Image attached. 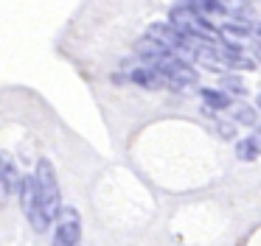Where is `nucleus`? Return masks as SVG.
Segmentation results:
<instances>
[{
	"label": "nucleus",
	"instance_id": "1",
	"mask_svg": "<svg viewBox=\"0 0 261 246\" xmlns=\"http://www.w3.org/2000/svg\"><path fill=\"white\" fill-rule=\"evenodd\" d=\"M34 179H37V190H40V199L45 204V212L54 224H57L59 212L65 210L62 204V193H59V179H57V171H54V162L51 160H37V168H34Z\"/></svg>",
	"mask_w": 261,
	"mask_h": 246
},
{
	"label": "nucleus",
	"instance_id": "2",
	"mask_svg": "<svg viewBox=\"0 0 261 246\" xmlns=\"http://www.w3.org/2000/svg\"><path fill=\"white\" fill-rule=\"evenodd\" d=\"M169 22L177 28L180 34H186L188 39H211L214 42V25L205 20L199 11H194L191 6H174L169 11Z\"/></svg>",
	"mask_w": 261,
	"mask_h": 246
},
{
	"label": "nucleus",
	"instance_id": "3",
	"mask_svg": "<svg viewBox=\"0 0 261 246\" xmlns=\"http://www.w3.org/2000/svg\"><path fill=\"white\" fill-rule=\"evenodd\" d=\"M20 204H23L25 218H29V224L34 227V232H45L54 224L45 212V204H42V199H40L34 176H23V184H20Z\"/></svg>",
	"mask_w": 261,
	"mask_h": 246
},
{
	"label": "nucleus",
	"instance_id": "4",
	"mask_svg": "<svg viewBox=\"0 0 261 246\" xmlns=\"http://www.w3.org/2000/svg\"><path fill=\"white\" fill-rule=\"evenodd\" d=\"M54 227L51 246H82V216L76 207H65Z\"/></svg>",
	"mask_w": 261,
	"mask_h": 246
},
{
	"label": "nucleus",
	"instance_id": "5",
	"mask_svg": "<svg viewBox=\"0 0 261 246\" xmlns=\"http://www.w3.org/2000/svg\"><path fill=\"white\" fill-rule=\"evenodd\" d=\"M149 67H154V70L177 89H186V87H194V84H197V70L188 67L186 62L177 59V56H166V59H160L158 65H149Z\"/></svg>",
	"mask_w": 261,
	"mask_h": 246
},
{
	"label": "nucleus",
	"instance_id": "6",
	"mask_svg": "<svg viewBox=\"0 0 261 246\" xmlns=\"http://www.w3.org/2000/svg\"><path fill=\"white\" fill-rule=\"evenodd\" d=\"M146 37L154 39V42H160L163 48H169L171 53H174V50H188L191 48V45H188V37L177 31L171 22H152V25L146 28Z\"/></svg>",
	"mask_w": 261,
	"mask_h": 246
},
{
	"label": "nucleus",
	"instance_id": "7",
	"mask_svg": "<svg viewBox=\"0 0 261 246\" xmlns=\"http://www.w3.org/2000/svg\"><path fill=\"white\" fill-rule=\"evenodd\" d=\"M0 182H3V193L6 196H20V184H23V173L17 171L14 160L3 154V171H0Z\"/></svg>",
	"mask_w": 261,
	"mask_h": 246
},
{
	"label": "nucleus",
	"instance_id": "8",
	"mask_svg": "<svg viewBox=\"0 0 261 246\" xmlns=\"http://www.w3.org/2000/svg\"><path fill=\"white\" fill-rule=\"evenodd\" d=\"M194 59H197L202 67H208V70L222 73V76H225L227 67H230L227 56L225 53H216V48H199V50H194Z\"/></svg>",
	"mask_w": 261,
	"mask_h": 246
},
{
	"label": "nucleus",
	"instance_id": "9",
	"mask_svg": "<svg viewBox=\"0 0 261 246\" xmlns=\"http://www.w3.org/2000/svg\"><path fill=\"white\" fill-rule=\"evenodd\" d=\"M135 53L141 56V59H146L149 65H158L160 59L171 56V50H169V48H163L160 42H154V39L143 37V39H138V42H135Z\"/></svg>",
	"mask_w": 261,
	"mask_h": 246
},
{
	"label": "nucleus",
	"instance_id": "10",
	"mask_svg": "<svg viewBox=\"0 0 261 246\" xmlns=\"http://www.w3.org/2000/svg\"><path fill=\"white\" fill-rule=\"evenodd\" d=\"M129 78H132L135 84H141V87H146V89H158L160 84L166 81V78L160 76L158 70H154V67H135Z\"/></svg>",
	"mask_w": 261,
	"mask_h": 246
},
{
	"label": "nucleus",
	"instance_id": "11",
	"mask_svg": "<svg viewBox=\"0 0 261 246\" xmlns=\"http://www.w3.org/2000/svg\"><path fill=\"white\" fill-rule=\"evenodd\" d=\"M230 117L236 123H242V126L258 129V112H255V106H250V104H233L230 106Z\"/></svg>",
	"mask_w": 261,
	"mask_h": 246
},
{
	"label": "nucleus",
	"instance_id": "12",
	"mask_svg": "<svg viewBox=\"0 0 261 246\" xmlns=\"http://www.w3.org/2000/svg\"><path fill=\"white\" fill-rule=\"evenodd\" d=\"M202 93V101L208 106H214V109H230V95L225 93V89H211V87H202L199 89Z\"/></svg>",
	"mask_w": 261,
	"mask_h": 246
},
{
	"label": "nucleus",
	"instance_id": "13",
	"mask_svg": "<svg viewBox=\"0 0 261 246\" xmlns=\"http://www.w3.org/2000/svg\"><path fill=\"white\" fill-rule=\"evenodd\" d=\"M258 154H261V148H258V143H255L253 137L239 140V143H236V157H239V160L253 162V160H258Z\"/></svg>",
	"mask_w": 261,
	"mask_h": 246
},
{
	"label": "nucleus",
	"instance_id": "14",
	"mask_svg": "<svg viewBox=\"0 0 261 246\" xmlns=\"http://www.w3.org/2000/svg\"><path fill=\"white\" fill-rule=\"evenodd\" d=\"M222 89H225L227 95H244L247 93V84L242 81V76H233V73H225V76H222Z\"/></svg>",
	"mask_w": 261,
	"mask_h": 246
},
{
	"label": "nucleus",
	"instance_id": "15",
	"mask_svg": "<svg viewBox=\"0 0 261 246\" xmlns=\"http://www.w3.org/2000/svg\"><path fill=\"white\" fill-rule=\"evenodd\" d=\"M216 132H219V137H222V140H233V134H236V129H233V123H225V120H219V123H216Z\"/></svg>",
	"mask_w": 261,
	"mask_h": 246
},
{
	"label": "nucleus",
	"instance_id": "16",
	"mask_svg": "<svg viewBox=\"0 0 261 246\" xmlns=\"http://www.w3.org/2000/svg\"><path fill=\"white\" fill-rule=\"evenodd\" d=\"M253 39H255V45L261 48V22H253Z\"/></svg>",
	"mask_w": 261,
	"mask_h": 246
},
{
	"label": "nucleus",
	"instance_id": "17",
	"mask_svg": "<svg viewBox=\"0 0 261 246\" xmlns=\"http://www.w3.org/2000/svg\"><path fill=\"white\" fill-rule=\"evenodd\" d=\"M253 140H255V143H258V148H261V126H258V129H255V134H253Z\"/></svg>",
	"mask_w": 261,
	"mask_h": 246
},
{
	"label": "nucleus",
	"instance_id": "18",
	"mask_svg": "<svg viewBox=\"0 0 261 246\" xmlns=\"http://www.w3.org/2000/svg\"><path fill=\"white\" fill-rule=\"evenodd\" d=\"M255 106H258V109H261V93H258V101H255Z\"/></svg>",
	"mask_w": 261,
	"mask_h": 246
}]
</instances>
